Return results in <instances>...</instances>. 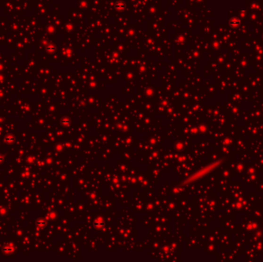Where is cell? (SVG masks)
<instances>
[{
    "label": "cell",
    "mask_w": 263,
    "mask_h": 262,
    "mask_svg": "<svg viewBox=\"0 0 263 262\" xmlns=\"http://www.w3.org/2000/svg\"><path fill=\"white\" fill-rule=\"evenodd\" d=\"M238 20H236V19H232L230 21V25H231V26H237L238 25Z\"/></svg>",
    "instance_id": "obj_2"
},
{
    "label": "cell",
    "mask_w": 263,
    "mask_h": 262,
    "mask_svg": "<svg viewBox=\"0 0 263 262\" xmlns=\"http://www.w3.org/2000/svg\"><path fill=\"white\" fill-rule=\"evenodd\" d=\"M116 7L119 10H122L124 9L125 8V3L123 2H119L118 3L116 4Z\"/></svg>",
    "instance_id": "obj_1"
}]
</instances>
